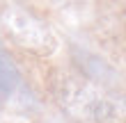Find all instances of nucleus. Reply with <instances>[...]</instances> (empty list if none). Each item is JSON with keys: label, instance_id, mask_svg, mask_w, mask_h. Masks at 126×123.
Segmentation results:
<instances>
[{"label": "nucleus", "instance_id": "1", "mask_svg": "<svg viewBox=\"0 0 126 123\" xmlns=\"http://www.w3.org/2000/svg\"><path fill=\"white\" fill-rule=\"evenodd\" d=\"M55 98L76 123H126V100L99 82L62 78L55 84Z\"/></svg>", "mask_w": 126, "mask_h": 123}, {"label": "nucleus", "instance_id": "4", "mask_svg": "<svg viewBox=\"0 0 126 123\" xmlns=\"http://www.w3.org/2000/svg\"><path fill=\"white\" fill-rule=\"evenodd\" d=\"M73 59H76L80 64V68L85 71V75L90 78V80L94 82H106L108 78H112V71H110V66H106L99 57H94L90 53H83V50H73Z\"/></svg>", "mask_w": 126, "mask_h": 123}, {"label": "nucleus", "instance_id": "3", "mask_svg": "<svg viewBox=\"0 0 126 123\" xmlns=\"http://www.w3.org/2000/svg\"><path fill=\"white\" fill-rule=\"evenodd\" d=\"M21 89V73L7 50L0 48V98H12Z\"/></svg>", "mask_w": 126, "mask_h": 123}, {"label": "nucleus", "instance_id": "2", "mask_svg": "<svg viewBox=\"0 0 126 123\" xmlns=\"http://www.w3.org/2000/svg\"><path fill=\"white\" fill-rule=\"evenodd\" d=\"M0 23L9 34V39L28 53L48 57L57 50V37L53 34V30L25 7L14 2L7 5L0 11Z\"/></svg>", "mask_w": 126, "mask_h": 123}]
</instances>
